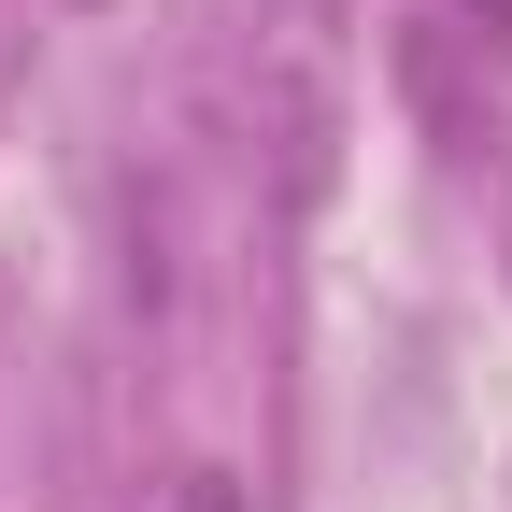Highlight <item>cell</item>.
Here are the masks:
<instances>
[{"label":"cell","mask_w":512,"mask_h":512,"mask_svg":"<svg viewBox=\"0 0 512 512\" xmlns=\"http://www.w3.org/2000/svg\"><path fill=\"white\" fill-rule=\"evenodd\" d=\"M143 512H242V484L185 456V470H157V484H143Z\"/></svg>","instance_id":"obj_1"}]
</instances>
